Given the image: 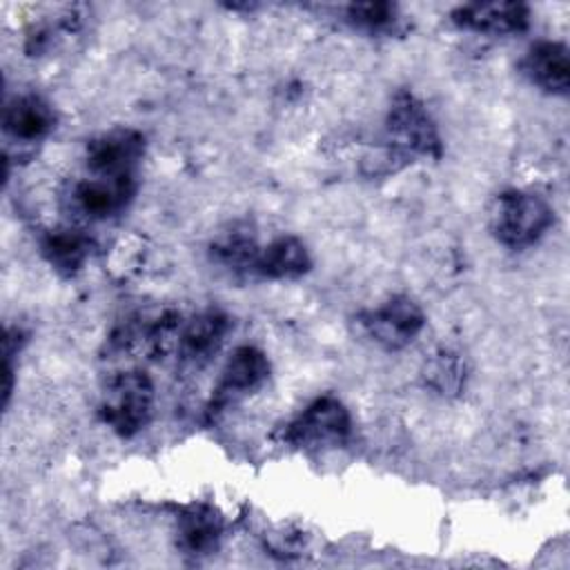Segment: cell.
I'll use <instances>...</instances> for the list:
<instances>
[{
    "label": "cell",
    "mask_w": 570,
    "mask_h": 570,
    "mask_svg": "<svg viewBox=\"0 0 570 570\" xmlns=\"http://www.w3.org/2000/svg\"><path fill=\"white\" fill-rule=\"evenodd\" d=\"M261 245L256 243L249 227L232 225L227 232L218 234L209 245L212 261L229 272L252 274Z\"/></svg>",
    "instance_id": "cell-16"
},
{
    "label": "cell",
    "mask_w": 570,
    "mask_h": 570,
    "mask_svg": "<svg viewBox=\"0 0 570 570\" xmlns=\"http://www.w3.org/2000/svg\"><path fill=\"white\" fill-rule=\"evenodd\" d=\"M347 20L361 31L385 33L396 27L399 9L392 2H356L347 7Z\"/></svg>",
    "instance_id": "cell-17"
},
{
    "label": "cell",
    "mask_w": 570,
    "mask_h": 570,
    "mask_svg": "<svg viewBox=\"0 0 570 570\" xmlns=\"http://www.w3.org/2000/svg\"><path fill=\"white\" fill-rule=\"evenodd\" d=\"M223 537V519L209 505L187 508L176 523L178 548L189 557L212 554Z\"/></svg>",
    "instance_id": "cell-15"
},
{
    "label": "cell",
    "mask_w": 570,
    "mask_h": 570,
    "mask_svg": "<svg viewBox=\"0 0 570 570\" xmlns=\"http://www.w3.org/2000/svg\"><path fill=\"white\" fill-rule=\"evenodd\" d=\"M229 327V316L220 309H205L183 321L176 343L178 361L189 370H200L218 354Z\"/></svg>",
    "instance_id": "cell-9"
},
{
    "label": "cell",
    "mask_w": 570,
    "mask_h": 570,
    "mask_svg": "<svg viewBox=\"0 0 570 570\" xmlns=\"http://www.w3.org/2000/svg\"><path fill=\"white\" fill-rule=\"evenodd\" d=\"M138 178H100L85 174L69 191L71 212L87 220H107L120 214L136 196Z\"/></svg>",
    "instance_id": "cell-8"
},
{
    "label": "cell",
    "mask_w": 570,
    "mask_h": 570,
    "mask_svg": "<svg viewBox=\"0 0 570 570\" xmlns=\"http://www.w3.org/2000/svg\"><path fill=\"white\" fill-rule=\"evenodd\" d=\"M552 225L554 209L543 196L532 191H501L490 209V232L497 243L510 249H525L537 245Z\"/></svg>",
    "instance_id": "cell-2"
},
{
    "label": "cell",
    "mask_w": 570,
    "mask_h": 570,
    "mask_svg": "<svg viewBox=\"0 0 570 570\" xmlns=\"http://www.w3.org/2000/svg\"><path fill=\"white\" fill-rule=\"evenodd\" d=\"M154 403V381L142 370H125L107 381L100 394L98 416L114 434L131 439L149 425Z\"/></svg>",
    "instance_id": "cell-3"
},
{
    "label": "cell",
    "mask_w": 570,
    "mask_h": 570,
    "mask_svg": "<svg viewBox=\"0 0 570 570\" xmlns=\"http://www.w3.org/2000/svg\"><path fill=\"white\" fill-rule=\"evenodd\" d=\"M441 151V136L425 105L414 94L399 91L383 125L385 167L394 171L421 158H439Z\"/></svg>",
    "instance_id": "cell-1"
},
{
    "label": "cell",
    "mask_w": 570,
    "mask_h": 570,
    "mask_svg": "<svg viewBox=\"0 0 570 570\" xmlns=\"http://www.w3.org/2000/svg\"><path fill=\"white\" fill-rule=\"evenodd\" d=\"M358 325L374 345L387 352H399L412 345L423 332L425 314L414 298L396 294L379 307L363 312Z\"/></svg>",
    "instance_id": "cell-5"
},
{
    "label": "cell",
    "mask_w": 570,
    "mask_h": 570,
    "mask_svg": "<svg viewBox=\"0 0 570 570\" xmlns=\"http://www.w3.org/2000/svg\"><path fill=\"white\" fill-rule=\"evenodd\" d=\"M521 73L537 89L550 96H566L570 89V51L559 40L534 42L523 60Z\"/></svg>",
    "instance_id": "cell-11"
},
{
    "label": "cell",
    "mask_w": 570,
    "mask_h": 570,
    "mask_svg": "<svg viewBox=\"0 0 570 570\" xmlns=\"http://www.w3.org/2000/svg\"><path fill=\"white\" fill-rule=\"evenodd\" d=\"M309 269L312 256L307 245L292 234H283L258 249L252 274L267 281H294L305 276Z\"/></svg>",
    "instance_id": "cell-13"
},
{
    "label": "cell",
    "mask_w": 570,
    "mask_h": 570,
    "mask_svg": "<svg viewBox=\"0 0 570 570\" xmlns=\"http://www.w3.org/2000/svg\"><path fill=\"white\" fill-rule=\"evenodd\" d=\"M352 434V416L345 403L332 394L314 399L283 430V443L298 450L343 445Z\"/></svg>",
    "instance_id": "cell-4"
},
{
    "label": "cell",
    "mask_w": 570,
    "mask_h": 570,
    "mask_svg": "<svg viewBox=\"0 0 570 570\" xmlns=\"http://www.w3.org/2000/svg\"><path fill=\"white\" fill-rule=\"evenodd\" d=\"M94 240L76 227H53L40 238L42 258L60 274L76 276L89 261Z\"/></svg>",
    "instance_id": "cell-14"
},
{
    "label": "cell",
    "mask_w": 570,
    "mask_h": 570,
    "mask_svg": "<svg viewBox=\"0 0 570 570\" xmlns=\"http://www.w3.org/2000/svg\"><path fill=\"white\" fill-rule=\"evenodd\" d=\"M145 156V136L131 127H116L94 136L85 147V174L100 178H136Z\"/></svg>",
    "instance_id": "cell-7"
},
{
    "label": "cell",
    "mask_w": 570,
    "mask_h": 570,
    "mask_svg": "<svg viewBox=\"0 0 570 570\" xmlns=\"http://www.w3.org/2000/svg\"><path fill=\"white\" fill-rule=\"evenodd\" d=\"M452 22L459 29L485 36L521 33L530 24V7L523 2H476L452 11Z\"/></svg>",
    "instance_id": "cell-10"
},
{
    "label": "cell",
    "mask_w": 570,
    "mask_h": 570,
    "mask_svg": "<svg viewBox=\"0 0 570 570\" xmlns=\"http://www.w3.org/2000/svg\"><path fill=\"white\" fill-rule=\"evenodd\" d=\"M2 125L11 140L20 145H33L53 131L56 111L42 96L20 94L4 102Z\"/></svg>",
    "instance_id": "cell-12"
},
{
    "label": "cell",
    "mask_w": 570,
    "mask_h": 570,
    "mask_svg": "<svg viewBox=\"0 0 570 570\" xmlns=\"http://www.w3.org/2000/svg\"><path fill=\"white\" fill-rule=\"evenodd\" d=\"M269 379V358L254 345L236 347L220 370V376L212 390L207 416L216 419L229 405L247 399L261 390Z\"/></svg>",
    "instance_id": "cell-6"
}]
</instances>
